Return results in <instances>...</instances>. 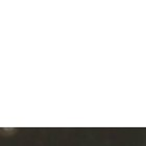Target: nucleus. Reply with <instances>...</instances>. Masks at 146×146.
Returning <instances> with one entry per match:
<instances>
[]
</instances>
